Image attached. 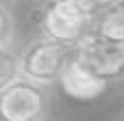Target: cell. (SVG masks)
Returning a JSON list of instances; mask_svg holds the SVG:
<instances>
[{
    "label": "cell",
    "instance_id": "obj_10",
    "mask_svg": "<svg viewBox=\"0 0 124 121\" xmlns=\"http://www.w3.org/2000/svg\"><path fill=\"white\" fill-rule=\"evenodd\" d=\"M26 2H44V0H26Z\"/></svg>",
    "mask_w": 124,
    "mask_h": 121
},
{
    "label": "cell",
    "instance_id": "obj_3",
    "mask_svg": "<svg viewBox=\"0 0 124 121\" xmlns=\"http://www.w3.org/2000/svg\"><path fill=\"white\" fill-rule=\"evenodd\" d=\"M50 89L28 78H17L0 89V121H48Z\"/></svg>",
    "mask_w": 124,
    "mask_h": 121
},
{
    "label": "cell",
    "instance_id": "obj_1",
    "mask_svg": "<svg viewBox=\"0 0 124 121\" xmlns=\"http://www.w3.org/2000/svg\"><path fill=\"white\" fill-rule=\"evenodd\" d=\"M94 26V15L76 0H44L39 13L41 35L74 48Z\"/></svg>",
    "mask_w": 124,
    "mask_h": 121
},
{
    "label": "cell",
    "instance_id": "obj_7",
    "mask_svg": "<svg viewBox=\"0 0 124 121\" xmlns=\"http://www.w3.org/2000/svg\"><path fill=\"white\" fill-rule=\"evenodd\" d=\"M17 78H22V71H20V52L13 48V43L0 45V89L9 87Z\"/></svg>",
    "mask_w": 124,
    "mask_h": 121
},
{
    "label": "cell",
    "instance_id": "obj_4",
    "mask_svg": "<svg viewBox=\"0 0 124 121\" xmlns=\"http://www.w3.org/2000/svg\"><path fill=\"white\" fill-rule=\"evenodd\" d=\"M72 54L78 56L85 65H89L96 74H100L109 80L120 78L124 69V45L102 39L94 30H89L72 48Z\"/></svg>",
    "mask_w": 124,
    "mask_h": 121
},
{
    "label": "cell",
    "instance_id": "obj_12",
    "mask_svg": "<svg viewBox=\"0 0 124 121\" xmlns=\"http://www.w3.org/2000/svg\"><path fill=\"white\" fill-rule=\"evenodd\" d=\"M120 121H124V119H120Z\"/></svg>",
    "mask_w": 124,
    "mask_h": 121
},
{
    "label": "cell",
    "instance_id": "obj_6",
    "mask_svg": "<svg viewBox=\"0 0 124 121\" xmlns=\"http://www.w3.org/2000/svg\"><path fill=\"white\" fill-rule=\"evenodd\" d=\"M92 30L107 41L124 45V2H118L94 17Z\"/></svg>",
    "mask_w": 124,
    "mask_h": 121
},
{
    "label": "cell",
    "instance_id": "obj_11",
    "mask_svg": "<svg viewBox=\"0 0 124 121\" xmlns=\"http://www.w3.org/2000/svg\"><path fill=\"white\" fill-rule=\"evenodd\" d=\"M120 78H122V82H124V69H122V74H120Z\"/></svg>",
    "mask_w": 124,
    "mask_h": 121
},
{
    "label": "cell",
    "instance_id": "obj_2",
    "mask_svg": "<svg viewBox=\"0 0 124 121\" xmlns=\"http://www.w3.org/2000/svg\"><path fill=\"white\" fill-rule=\"evenodd\" d=\"M70 54H72V48L39 32V37L31 39L20 50L22 78H28L48 89L54 87L59 82V76H61Z\"/></svg>",
    "mask_w": 124,
    "mask_h": 121
},
{
    "label": "cell",
    "instance_id": "obj_9",
    "mask_svg": "<svg viewBox=\"0 0 124 121\" xmlns=\"http://www.w3.org/2000/svg\"><path fill=\"white\" fill-rule=\"evenodd\" d=\"M87 13H92L94 17L100 13V11H105V9H109V6H113V4H118V2H122V0H76Z\"/></svg>",
    "mask_w": 124,
    "mask_h": 121
},
{
    "label": "cell",
    "instance_id": "obj_13",
    "mask_svg": "<svg viewBox=\"0 0 124 121\" xmlns=\"http://www.w3.org/2000/svg\"><path fill=\"white\" fill-rule=\"evenodd\" d=\"M122 2H124V0H122Z\"/></svg>",
    "mask_w": 124,
    "mask_h": 121
},
{
    "label": "cell",
    "instance_id": "obj_5",
    "mask_svg": "<svg viewBox=\"0 0 124 121\" xmlns=\"http://www.w3.org/2000/svg\"><path fill=\"white\" fill-rule=\"evenodd\" d=\"M57 84L61 87V91L65 95H70L74 100H96L109 89L111 80L100 76V74H96L78 56L70 54V58L65 63Z\"/></svg>",
    "mask_w": 124,
    "mask_h": 121
},
{
    "label": "cell",
    "instance_id": "obj_8",
    "mask_svg": "<svg viewBox=\"0 0 124 121\" xmlns=\"http://www.w3.org/2000/svg\"><path fill=\"white\" fill-rule=\"evenodd\" d=\"M13 37H15V17L7 6V2L0 0V45L13 43Z\"/></svg>",
    "mask_w": 124,
    "mask_h": 121
}]
</instances>
